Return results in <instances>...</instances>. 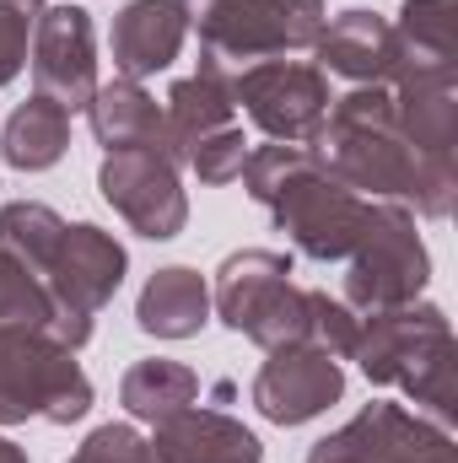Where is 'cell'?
Listing matches in <instances>:
<instances>
[{
  "instance_id": "obj_27",
  "label": "cell",
  "mask_w": 458,
  "mask_h": 463,
  "mask_svg": "<svg viewBox=\"0 0 458 463\" xmlns=\"http://www.w3.org/2000/svg\"><path fill=\"white\" fill-rule=\"evenodd\" d=\"M195 173H200V184H232V178H243V162H248V140H243V129L227 124V129H216V135H205L189 156H184Z\"/></svg>"
},
{
  "instance_id": "obj_29",
  "label": "cell",
  "mask_w": 458,
  "mask_h": 463,
  "mask_svg": "<svg viewBox=\"0 0 458 463\" xmlns=\"http://www.w3.org/2000/svg\"><path fill=\"white\" fill-rule=\"evenodd\" d=\"M0 463H27V453H22L16 442H5V437H0Z\"/></svg>"
},
{
  "instance_id": "obj_3",
  "label": "cell",
  "mask_w": 458,
  "mask_h": 463,
  "mask_svg": "<svg viewBox=\"0 0 458 463\" xmlns=\"http://www.w3.org/2000/svg\"><path fill=\"white\" fill-rule=\"evenodd\" d=\"M178 11L200 33V65L227 76L253 60L313 49L329 22L324 0H178Z\"/></svg>"
},
{
  "instance_id": "obj_23",
  "label": "cell",
  "mask_w": 458,
  "mask_h": 463,
  "mask_svg": "<svg viewBox=\"0 0 458 463\" xmlns=\"http://www.w3.org/2000/svg\"><path fill=\"white\" fill-rule=\"evenodd\" d=\"M60 237H65V222H60L49 205H38V200H11V205H0V248H5L11 259H22L38 280L49 275V264H54V253H60Z\"/></svg>"
},
{
  "instance_id": "obj_25",
  "label": "cell",
  "mask_w": 458,
  "mask_h": 463,
  "mask_svg": "<svg viewBox=\"0 0 458 463\" xmlns=\"http://www.w3.org/2000/svg\"><path fill=\"white\" fill-rule=\"evenodd\" d=\"M356 335H361V313L356 307H345L329 291H308V340L313 345H324L335 361H350Z\"/></svg>"
},
{
  "instance_id": "obj_12",
  "label": "cell",
  "mask_w": 458,
  "mask_h": 463,
  "mask_svg": "<svg viewBox=\"0 0 458 463\" xmlns=\"http://www.w3.org/2000/svg\"><path fill=\"white\" fill-rule=\"evenodd\" d=\"M33 87L38 98L60 103L65 114L87 109L98 92V43H92V16L81 5H43L33 43H27Z\"/></svg>"
},
{
  "instance_id": "obj_18",
  "label": "cell",
  "mask_w": 458,
  "mask_h": 463,
  "mask_svg": "<svg viewBox=\"0 0 458 463\" xmlns=\"http://www.w3.org/2000/svg\"><path fill=\"white\" fill-rule=\"evenodd\" d=\"M211 318V286L200 280V269L189 264H167L146 280L140 302H135V324L157 340H189L200 335Z\"/></svg>"
},
{
  "instance_id": "obj_21",
  "label": "cell",
  "mask_w": 458,
  "mask_h": 463,
  "mask_svg": "<svg viewBox=\"0 0 458 463\" xmlns=\"http://www.w3.org/2000/svg\"><path fill=\"white\" fill-rule=\"evenodd\" d=\"M394 38H399V71L458 65V5L453 0H405Z\"/></svg>"
},
{
  "instance_id": "obj_19",
  "label": "cell",
  "mask_w": 458,
  "mask_h": 463,
  "mask_svg": "<svg viewBox=\"0 0 458 463\" xmlns=\"http://www.w3.org/2000/svg\"><path fill=\"white\" fill-rule=\"evenodd\" d=\"M232 114H237V103H232V76H227V71L200 65L195 76L173 81L167 109H162V118H167V140H173V156L184 162L205 135L227 129Z\"/></svg>"
},
{
  "instance_id": "obj_7",
  "label": "cell",
  "mask_w": 458,
  "mask_h": 463,
  "mask_svg": "<svg viewBox=\"0 0 458 463\" xmlns=\"http://www.w3.org/2000/svg\"><path fill=\"white\" fill-rule=\"evenodd\" d=\"M124 269H129V259H124V242H119L114 232L92 227V222L65 227L60 253H54V264L43 275L49 302H54L43 335L60 340V345H71V350H81L92 340L98 307H109L114 291L124 286Z\"/></svg>"
},
{
  "instance_id": "obj_22",
  "label": "cell",
  "mask_w": 458,
  "mask_h": 463,
  "mask_svg": "<svg viewBox=\"0 0 458 463\" xmlns=\"http://www.w3.org/2000/svg\"><path fill=\"white\" fill-rule=\"evenodd\" d=\"M195 399H200V377L184 361H162V355L135 361L124 372V383H119V404L135 420H151V426L167 420V415H178V410H189Z\"/></svg>"
},
{
  "instance_id": "obj_24",
  "label": "cell",
  "mask_w": 458,
  "mask_h": 463,
  "mask_svg": "<svg viewBox=\"0 0 458 463\" xmlns=\"http://www.w3.org/2000/svg\"><path fill=\"white\" fill-rule=\"evenodd\" d=\"M49 286L0 248V329H49Z\"/></svg>"
},
{
  "instance_id": "obj_28",
  "label": "cell",
  "mask_w": 458,
  "mask_h": 463,
  "mask_svg": "<svg viewBox=\"0 0 458 463\" xmlns=\"http://www.w3.org/2000/svg\"><path fill=\"white\" fill-rule=\"evenodd\" d=\"M146 458V442L129 431V426H98L71 463H140Z\"/></svg>"
},
{
  "instance_id": "obj_1",
  "label": "cell",
  "mask_w": 458,
  "mask_h": 463,
  "mask_svg": "<svg viewBox=\"0 0 458 463\" xmlns=\"http://www.w3.org/2000/svg\"><path fill=\"white\" fill-rule=\"evenodd\" d=\"M313 162L345 184L350 194L372 200H410L415 184V151L399 135L394 118V92L388 87H356L345 98H329V114L319 135L308 140Z\"/></svg>"
},
{
  "instance_id": "obj_26",
  "label": "cell",
  "mask_w": 458,
  "mask_h": 463,
  "mask_svg": "<svg viewBox=\"0 0 458 463\" xmlns=\"http://www.w3.org/2000/svg\"><path fill=\"white\" fill-rule=\"evenodd\" d=\"M49 0H0V87H11L27 65V43L38 27V11Z\"/></svg>"
},
{
  "instance_id": "obj_2",
  "label": "cell",
  "mask_w": 458,
  "mask_h": 463,
  "mask_svg": "<svg viewBox=\"0 0 458 463\" xmlns=\"http://www.w3.org/2000/svg\"><path fill=\"white\" fill-rule=\"evenodd\" d=\"M350 361H361V372L372 383L405 388L443 426L453 420V410H458L453 404V329H448L443 307H415L410 302V307L361 318Z\"/></svg>"
},
{
  "instance_id": "obj_20",
  "label": "cell",
  "mask_w": 458,
  "mask_h": 463,
  "mask_svg": "<svg viewBox=\"0 0 458 463\" xmlns=\"http://www.w3.org/2000/svg\"><path fill=\"white\" fill-rule=\"evenodd\" d=\"M65 146H71V114H65L60 103L38 98V92L5 118V135H0V156H5V167H16V173H43V167H54V162L65 156Z\"/></svg>"
},
{
  "instance_id": "obj_6",
  "label": "cell",
  "mask_w": 458,
  "mask_h": 463,
  "mask_svg": "<svg viewBox=\"0 0 458 463\" xmlns=\"http://www.w3.org/2000/svg\"><path fill=\"white\" fill-rule=\"evenodd\" d=\"M211 307L222 324L248 335L253 345H297L308 340V291L291 286V259L270 248H243L216 269Z\"/></svg>"
},
{
  "instance_id": "obj_11",
  "label": "cell",
  "mask_w": 458,
  "mask_h": 463,
  "mask_svg": "<svg viewBox=\"0 0 458 463\" xmlns=\"http://www.w3.org/2000/svg\"><path fill=\"white\" fill-rule=\"evenodd\" d=\"M308 463H458L453 437L399 404H367L350 426L313 442Z\"/></svg>"
},
{
  "instance_id": "obj_13",
  "label": "cell",
  "mask_w": 458,
  "mask_h": 463,
  "mask_svg": "<svg viewBox=\"0 0 458 463\" xmlns=\"http://www.w3.org/2000/svg\"><path fill=\"white\" fill-rule=\"evenodd\" d=\"M340 393H345L340 361L313 340L275 345L270 361L259 366V377H253V404L275 426H302V420L324 415L329 404H340Z\"/></svg>"
},
{
  "instance_id": "obj_14",
  "label": "cell",
  "mask_w": 458,
  "mask_h": 463,
  "mask_svg": "<svg viewBox=\"0 0 458 463\" xmlns=\"http://www.w3.org/2000/svg\"><path fill=\"white\" fill-rule=\"evenodd\" d=\"M140 463H264V448L243 420L189 404V410L157 420V437L146 442Z\"/></svg>"
},
{
  "instance_id": "obj_5",
  "label": "cell",
  "mask_w": 458,
  "mask_h": 463,
  "mask_svg": "<svg viewBox=\"0 0 458 463\" xmlns=\"http://www.w3.org/2000/svg\"><path fill=\"white\" fill-rule=\"evenodd\" d=\"M432 259L415 237V216L394 200H367V222L350 248V275H345V307L361 318L410 307L426 291Z\"/></svg>"
},
{
  "instance_id": "obj_16",
  "label": "cell",
  "mask_w": 458,
  "mask_h": 463,
  "mask_svg": "<svg viewBox=\"0 0 458 463\" xmlns=\"http://www.w3.org/2000/svg\"><path fill=\"white\" fill-rule=\"evenodd\" d=\"M313 49L324 71L356 87H388L399 76V38H394V22H383L377 11H340L335 22H324Z\"/></svg>"
},
{
  "instance_id": "obj_4",
  "label": "cell",
  "mask_w": 458,
  "mask_h": 463,
  "mask_svg": "<svg viewBox=\"0 0 458 463\" xmlns=\"http://www.w3.org/2000/svg\"><path fill=\"white\" fill-rule=\"evenodd\" d=\"M92 410V383L76 366V350L43 329H0V426L54 420L71 426Z\"/></svg>"
},
{
  "instance_id": "obj_9",
  "label": "cell",
  "mask_w": 458,
  "mask_h": 463,
  "mask_svg": "<svg viewBox=\"0 0 458 463\" xmlns=\"http://www.w3.org/2000/svg\"><path fill=\"white\" fill-rule=\"evenodd\" d=\"M232 103L270 140L308 146L329 114V76L297 60H253L232 76Z\"/></svg>"
},
{
  "instance_id": "obj_10",
  "label": "cell",
  "mask_w": 458,
  "mask_h": 463,
  "mask_svg": "<svg viewBox=\"0 0 458 463\" xmlns=\"http://www.w3.org/2000/svg\"><path fill=\"white\" fill-rule=\"evenodd\" d=\"M98 189H103V200L114 205L119 216L140 232V237H151V242L178 237L184 222H189V200H184V184H178V162L167 151H151V146L109 151L103 167H98Z\"/></svg>"
},
{
  "instance_id": "obj_15",
  "label": "cell",
  "mask_w": 458,
  "mask_h": 463,
  "mask_svg": "<svg viewBox=\"0 0 458 463\" xmlns=\"http://www.w3.org/2000/svg\"><path fill=\"white\" fill-rule=\"evenodd\" d=\"M184 38H189V22H184L178 0H129L109 33L119 81H146V76L167 71L178 60Z\"/></svg>"
},
{
  "instance_id": "obj_8",
  "label": "cell",
  "mask_w": 458,
  "mask_h": 463,
  "mask_svg": "<svg viewBox=\"0 0 458 463\" xmlns=\"http://www.w3.org/2000/svg\"><path fill=\"white\" fill-rule=\"evenodd\" d=\"M275 211L281 232H291V242L308 253V259H350L356 237H361V222H367V200L350 194L345 184H335L313 151H302L291 162V173L275 184V194L264 200Z\"/></svg>"
},
{
  "instance_id": "obj_17",
  "label": "cell",
  "mask_w": 458,
  "mask_h": 463,
  "mask_svg": "<svg viewBox=\"0 0 458 463\" xmlns=\"http://www.w3.org/2000/svg\"><path fill=\"white\" fill-rule=\"evenodd\" d=\"M92 114V135L103 151H135V146H151V151H167L173 156V140H167V118L157 109V98L140 87V81H109L92 92L87 103ZM178 162V156H173ZM184 167V162H178Z\"/></svg>"
}]
</instances>
